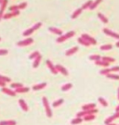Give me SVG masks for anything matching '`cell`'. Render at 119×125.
Listing matches in <instances>:
<instances>
[{"label":"cell","instance_id":"obj_1","mask_svg":"<svg viewBox=\"0 0 119 125\" xmlns=\"http://www.w3.org/2000/svg\"><path fill=\"white\" fill-rule=\"evenodd\" d=\"M41 26H42V22H41V21H40V22L35 23L34 26H32L31 28H29V29H26L25 31H23V32H22V35L23 36H30L34 31H36L37 29H39Z\"/></svg>","mask_w":119,"mask_h":125},{"label":"cell","instance_id":"obj_2","mask_svg":"<svg viewBox=\"0 0 119 125\" xmlns=\"http://www.w3.org/2000/svg\"><path fill=\"white\" fill-rule=\"evenodd\" d=\"M75 31H68V32H66L65 34H62V35L59 36L57 38V43H63V42H65L66 40H68V39H70V38H72L73 36L75 35Z\"/></svg>","mask_w":119,"mask_h":125},{"label":"cell","instance_id":"obj_3","mask_svg":"<svg viewBox=\"0 0 119 125\" xmlns=\"http://www.w3.org/2000/svg\"><path fill=\"white\" fill-rule=\"evenodd\" d=\"M42 102H43L44 107H45V109H46V114H47V116L49 117V118H51L53 114H52V110H51V108H50V106H49L48 98L44 96V97L42 98Z\"/></svg>","mask_w":119,"mask_h":125},{"label":"cell","instance_id":"obj_4","mask_svg":"<svg viewBox=\"0 0 119 125\" xmlns=\"http://www.w3.org/2000/svg\"><path fill=\"white\" fill-rule=\"evenodd\" d=\"M34 43V39L31 38V37H28L26 39L22 41H20L17 43V46H20V47H22V46H27V45H30L31 44Z\"/></svg>","mask_w":119,"mask_h":125},{"label":"cell","instance_id":"obj_5","mask_svg":"<svg viewBox=\"0 0 119 125\" xmlns=\"http://www.w3.org/2000/svg\"><path fill=\"white\" fill-rule=\"evenodd\" d=\"M103 32L105 33L106 35L111 36L113 38H115V39H118L119 40V33L115 32V31H113L112 30L108 29V28H103Z\"/></svg>","mask_w":119,"mask_h":125},{"label":"cell","instance_id":"obj_6","mask_svg":"<svg viewBox=\"0 0 119 125\" xmlns=\"http://www.w3.org/2000/svg\"><path fill=\"white\" fill-rule=\"evenodd\" d=\"M81 37H82L83 39H85L88 43H89L90 45H97V41H96V39H95V38H93L92 36L87 34V33H83V34L81 35Z\"/></svg>","mask_w":119,"mask_h":125},{"label":"cell","instance_id":"obj_7","mask_svg":"<svg viewBox=\"0 0 119 125\" xmlns=\"http://www.w3.org/2000/svg\"><path fill=\"white\" fill-rule=\"evenodd\" d=\"M20 15V10H16V11H9L8 13H5L3 15V19L4 20H9V19H11L13 17H16V16H19Z\"/></svg>","mask_w":119,"mask_h":125},{"label":"cell","instance_id":"obj_8","mask_svg":"<svg viewBox=\"0 0 119 125\" xmlns=\"http://www.w3.org/2000/svg\"><path fill=\"white\" fill-rule=\"evenodd\" d=\"M46 63H47V66H48V68L49 69V71L51 72V73H53V74H57V73H59L57 71V69H56V67H55V65L53 64L51 60L48 59V60L46 61Z\"/></svg>","mask_w":119,"mask_h":125},{"label":"cell","instance_id":"obj_9","mask_svg":"<svg viewBox=\"0 0 119 125\" xmlns=\"http://www.w3.org/2000/svg\"><path fill=\"white\" fill-rule=\"evenodd\" d=\"M55 67H56V69H57L58 72L62 73V75H64V76H68V71H67L63 66H62L61 64H57Z\"/></svg>","mask_w":119,"mask_h":125},{"label":"cell","instance_id":"obj_10","mask_svg":"<svg viewBox=\"0 0 119 125\" xmlns=\"http://www.w3.org/2000/svg\"><path fill=\"white\" fill-rule=\"evenodd\" d=\"M1 91H2L4 94H9V95H11V96H15V95H16L15 91L9 89V88H7V87H2V88H1Z\"/></svg>","mask_w":119,"mask_h":125},{"label":"cell","instance_id":"obj_11","mask_svg":"<svg viewBox=\"0 0 119 125\" xmlns=\"http://www.w3.org/2000/svg\"><path fill=\"white\" fill-rule=\"evenodd\" d=\"M19 105H20V107H22V109L23 111H28V110H29V107H28V105H27V103L25 102V100L20 99V100H19Z\"/></svg>","mask_w":119,"mask_h":125},{"label":"cell","instance_id":"obj_12","mask_svg":"<svg viewBox=\"0 0 119 125\" xmlns=\"http://www.w3.org/2000/svg\"><path fill=\"white\" fill-rule=\"evenodd\" d=\"M49 31L50 32H52V33L57 34V35H60V36L62 35V31L61 29H59V28H56V27H49Z\"/></svg>","mask_w":119,"mask_h":125},{"label":"cell","instance_id":"obj_13","mask_svg":"<svg viewBox=\"0 0 119 125\" xmlns=\"http://www.w3.org/2000/svg\"><path fill=\"white\" fill-rule=\"evenodd\" d=\"M46 86H47V83H38V84L33 85L32 89L34 90V91H38V90L44 89Z\"/></svg>","mask_w":119,"mask_h":125},{"label":"cell","instance_id":"obj_14","mask_svg":"<svg viewBox=\"0 0 119 125\" xmlns=\"http://www.w3.org/2000/svg\"><path fill=\"white\" fill-rule=\"evenodd\" d=\"M77 51H78V46H74V47H72V48L67 50L65 55H66L67 57H70V56H72V55H74V54L76 53Z\"/></svg>","mask_w":119,"mask_h":125},{"label":"cell","instance_id":"obj_15","mask_svg":"<svg viewBox=\"0 0 119 125\" xmlns=\"http://www.w3.org/2000/svg\"><path fill=\"white\" fill-rule=\"evenodd\" d=\"M29 90L30 88L29 87H24V86H22V87H20V88H17V89H15V93L17 94H23V93H27V92H29Z\"/></svg>","mask_w":119,"mask_h":125},{"label":"cell","instance_id":"obj_16","mask_svg":"<svg viewBox=\"0 0 119 125\" xmlns=\"http://www.w3.org/2000/svg\"><path fill=\"white\" fill-rule=\"evenodd\" d=\"M98 15V18L101 20V21H102L103 23H108L109 22V21H108V18L106 17L104 14H102V13H101V12H99V13L97 14Z\"/></svg>","mask_w":119,"mask_h":125},{"label":"cell","instance_id":"obj_17","mask_svg":"<svg viewBox=\"0 0 119 125\" xmlns=\"http://www.w3.org/2000/svg\"><path fill=\"white\" fill-rule=\"evenodd\" d=\"M41 59H42V56H41V55L38 56L36 58H35V59H34V62H33V68L36 69V68L38 67L40 62H41Z\"/></svg>","mask_w":119,"mask_h":125},{"label":"cell","instance_id":"obj_18","mask_svg":"<svg viewBox=\"0 0 119 125\" xmlns=\"http://www.w3.org/2000/svg\"><path fill=\"white\" fill-rule=\"evenodd\" d=\"M93 108H96V104H94V103L87 104V105H84V106L82 107V109H83V110H89V109H93Z\"/></svg>","mask_w":119,"mask_h":125},{"label":"cell","instance_id":"obj_19","mask_svg":"<svg viewBox=\"0 0 119 125\" xmlns=\"http://www.w3.org/2000/svg\"><path fill=\"white\" fill-rule=\"evenodd\" d=\"M82 10H83V9H81V8H78V9H76L75 11L73 12L72 16H71V18H72V19H76L77 17H78V16H79L80 14L82 13Z\"/></svg>","mask_w":119,"mask_h":125},{"label":"cell","instance_id":"obj_20","mask_svg":"<svg viewBox=\"0 0 119 125\" xmlns=\"http://www.w3.org/2000/svg\"><path fill=\"white\" fill-rule=\"evenodd\" d=\"M102 0H94V1L92 2V4L90 5V7H89V9H90V10L95 9L98 6H99V5L102 3Z\"/></svg>","mask_w":119,"mask_h":125},{"label":"cell","instance_id":"obj_21","mask_svg":"<svg viewBox=\"0 0 119 125\" xmlns=\"http://www.w3.org/2000/svg\"><path fill=\"white\" fill-rule=\"evenodd\" d=\"M82 119H83V121H90L95 120L96 117H95L94 114H88V115H86V116L83 117Z\"/></svg>","mask_w":119,"mask_h":125},{"label":"cell","instance_id":"obj_22","mask_svg":"<svg viewBox=\"0 0 119 125\" xmlns=\"http://www.w3.org/2000/svg\"><path fill=\"white\" fill-rule=\"evenodd\" d=\"M95 64L97 65V66H102V67H105V68H108L109 66V63L106 62V61H103V60H98V61H95Z\"/></svg>","mask_w":119,"mask_h":125},{"label":"cell","instance_id":"obj_23","mask_svg":"<svg viewBox=\"0 0 119 125\" xmlns=\"http://www.w3.org/2000/svg\"><path fill=\"white\" fill-rule=\"evenodd\" d=\"M93 0H88V1H86L84 4L82 5V7H81V9H89V7H90V5L92 4Z\"/></svg>","mask_w":119,"mask_h":125},{"label":"cell","instance_id":"obj_24","mask_svg":"<svg viewBox=\"0 0 119 125\" xmlns=\"http://www.w3.org/2000/svg\"><path fill=\"white\" fill-rule=\"evenodd\" d=\"M106 77L108 79H111V80H119V75L116 73H109L106 75Z\"/></svg>","mask_w":119,"mask_h":125},{"label":"cell","instance_id":"obj_25","mask_svg":"<svg viewBox=\"0 0 119 125\" xmlns=\"http://www.w3.org/2000/svg\"><path fill=\"white\" fill-rule=\"evenodd\" d=\"M77 42H78V44L84 45V46H89V45H90V44H89V43H88V42L85 40V39H83L82 37H79V38L77 39Z\"/></svg>","mask_w":119,"mask_h":125},{"label":"cell","instance_id":"obj_26","mask_svg":"<svg viewBox=\"0 0 119 125\" xmlns=\"http://www.w3.org/2000/svg\"><path fill=\"white\" fill-rule=\"evenodd\" d=\"M113 48V45L111 44H107V45H103L100 47V49L102 50V51H108V50H111Z\"/></svg>","mask_w":119,"mask_h":125},{"label":"cell","instance_id":"obj_27","mask_svg":"<svg viewBox=\"0 0 119 125\" xmlns=\"http://www.w3.org/2000/svg\"><path fill=\"white\" fill-rule=\"evenodd\" d=\"M64 102V100L63 99H58V100H56V101H54L52 104V106L54 107H60L61 105H62V103Z\"/></svg>","mask_w":119,"mask_h":125},{"label":"cell","instance_id":"obj_28","mask_svg":"<svg viewBox=\"0 0 119 125\" xmlns=\"http://www.w3.org/2000/svg\"><path fill=\"white\" fill-rule=\"evenodd\" d=\"M0 125H16L15 121H0Z\"/></svg>","mask_w":119,"mask_h":125},{"label":"cell","instance_id":"obj_29","mask_svg":"<svg viewBox=\"0 0 119 125\" xmlns=\"http://www.w3.org/2000/svg\"><path fill=\"white\" fill-rule=\"evenodd\" d=\"M72 87H73V84H72V83H66V84H63L62 86V92H66V91H68V90H70Z\"/></svg>","mask_w":119,"mask_h":125},{"label":"cell","instance_id":"obj_30","mask_svg":"<svg viewBox=\"0 0 119 125\" xmlns=\"http://www.w3.org/2000/svg\"><path fill=\"white\" fill-rule=\"evenodd\" d=\"M102 60H103V61H106V62H108L109 64H110V63H112V62H115V58H111V57H102Z\"/></svg>","mask_w":119,"mask_h":125},{"label":"cell","instance_id":"obj_31","mask_svg":"<svg viewBox=\"0 0 119 125\" xmlns=\"http://www.w3.org/2000/svg\"><path fill=\"white\" fill-rule=\"evenodd\" d=\"M82 121H83V119H82V118H75L73 121H71V123L73 125H77V124H80Z\"/></svg>","mask_w":119,"mask_h":125},{"label":"cell","instance_id":"obj_32","mask_svg":"<svg viewBox=\"0 0 119 125\" xmlns=\"http://www.w3.org/2000/svg\"><path fill=\"white\" fill-rule=\"evenodd\" d=\"M89 59L93 60V61H98V60L102 59V57L100 55H91V56H89Z\"/></svg>","mask_w":119,"mask_h":125},{"label":"cell","instance_id":"obj_33","mask_svg":"<svg viewBox=\"0 0 119 125\" xmlns=\"http://www.w3.org/2000/svg\"><path fill=\"white\" fill-rule=\"evenodd\" d=\"M98 100H99V102H100V104L102 105V107H108V102L103 97H99Z\"/></svg>","mask_w":119,"mask_h":125},{"label":"cell","instance_id":"obj_34","mask_svg":"<svg viewBox=\"0 0 119 125\" xmlns=\"http://www.w3.org/2000/svg\"><path fill=\"white\" fill-rule=\"evenodd\" d=\"M38 56H40L39 52H38V51H34L33 53H31L29 55V58H30V59H35V58H36Z\"/></svg>","mask_w":119,"mask_h":125},{"label":"cell","instance_id":"obj_35","mask_svg":"<svg viewBox=\"0 0 119 125\" xmlns=\"http://www.w3.org/2000/svg\"><path fill=\"white\" fill-rule=\"evenodd\" d=\"M100 73L102 74V75H107V74H109V73H112L111 72V69L110 68H105V69H103V70H102L101 72H100Z\"/></svg>","mask_w":119,"mask_h":125},{"label":"cell","instance_id":"obj_36","mask_svg":"<svg viewBox=\"0 0 119 125\" xmlns=\"http://www.w3.org/2000/svg\"><path fill=\"white\" fill-rule=\"evenodd\" d=\"M115 117L114 116H111V117H108L107 119H106L105 121H104V123H105L106 125L107 124H110V123H113V121H115Z\"/></svg>","mask_w":119,"mask_h":125},{"label":"cell","instance_id":"obj_37","mask_svg":"<svg viewBox=\"0 0 119 125\" xmlns=\"http://www.w3.org/2000/svg\"><path fill=\"white\" fill-rule=\"evenodd\" d=\"M17 6H18V9L19 10H22V9H25L27 6H28V4H27V2H22L21 4L17 5Z\"/></svg>","mask_w":119,"mask_h":125},{"label":"cell","instance_id":"obj_38","mask_svg":"<svg viewBox=\"0 0 119 125\" xmlns=\"http://www.w3.org/2000/svg\"><path fill=\"white\" fill-rule=\"evenodd\" d=\"M0 81H3V82H5V83H9L10 82V78H9V77H7V76H3L0 74Z\"/></svg>","mask_w":119,"mask_h":125},{"label":"cell","instance_id":"obj_39","mask_svg":"<svg viewBox=\"0 0 119 125\" xmlns=\"http://www.w3.org/2000/svg\"><path fill=\"white\" fill-rule=\"evenodd\" d=\"M23 85L22 83H11V88H15V89H17V88H20V87H22Z\"/></svg>","mask_w":119,"mask_h":125},{"label":"cell","instance_id":"obj_40","mask_svg":"<svg viewBox=\"0 0 119 125\" xmlns=\"http://www.w3.org/2000/svg\"><path fill=\"white\" fill-rule=\"evenodd\" d=\"M111 72H119V66H114V67L110 68Z\"/></svg>","mask_w":119,"mask_h":125},{"label":"cell","instance_id":"obj_41","mask_svg":"<svg viewBox=\"0 0 119 125\" xmlns=\"http://www.w3.org/2000/svg\"><path fill=\"white\" fill-rule=\"evenodd\" d=\"M16 10H19L17 5H13V6L9 7V11H16Z\"/></svg>","mask_w":119,"mask_h":125},{"label":"cell","instance_id":"obj_42","mask_svg":"<svg viewBox=\"0 0 119 125\" xmlns=\"http://www.w3.org/2000/svg\"><path fill=\"white\" fill-rule=\"evenodd\" d=\"M9 53V51L7 49H0V56H5Z\"/></svg>","mask_w":119,"mask_h":125},{"label":"cell","instance_id":"obj_43","mask_svg":"<svg viewBox=\"0 0 119 125\" xmlns=\"http://www.w3.org/2000/svg\"><path fill=\"white\" fill-rule=\"evenodd\" d=\"M6 84H7V83H5L3 81H0V87H6Z\"/></svg>","mask_w":119,"mask_h":125},{"label":"cell","instance_id":"obj_44","mask_svg":"<svg viewBox=\"0 0 119 125\" xmlns=\"http://www.w3.org/2000/svg\"><path fill=\"white\" fill-rule=\"evenodd\" d=\"M113 116L115 117V119H119V111L118 112H115V115H113Z\"/></svg>","mask_w":119,"mask_h":125},{"label":"cell","instance_id":"obj_45","mask_svg":"<svg viewBox=\"0 0 119 125\" xmlns=\"http://www.w3.org/2000/svg\"><path fill=\"white\" fill-rule=\"evenodd\" d=\"M118 111H119V105L115 107V112H118Z\"/></svg>","mask_w":119,"mask_h":125},{"label":"cell","instance_id":"obj_46","mask_svg":"<svg viewBox=\"0 0 119 125\" xmlns=\"http://www.w3.org/2000/svg\"><path fill=\"white\" fill-rule=\"evenodd\" d=\"M115 45H116L117 47H119V40L117 41V42H116V44H115Z\"/></svg>","mask_w":119,"mask_h":125},{"label":"cell","instance_id":"obj_47","mask_svg":"<svg viewBox=\"0 0 119 125\" xmlns=\"http://www.w3.org/2000/svg\"><path fill=\"white\" fill-rule=\"evenodd\" d=\"M117 98L119 100V87H118V90H117Z\"/></svg>","mask_w":119,"mask_h":125},{"label":"cell","instance_id":"obj_48","mask_svg":"<svg viewBox=\"0 0 119 125\" xmlns=\"http://www.w3.org/2000/svg\"><path fill=\"white\" fill-rule=\"evenodd\" d=\"M107 125H116V124H115V123H110V124H107Z\"/></svg>","mask_w":119,"mask_h":125},{"label":"cell","instance_id":"obj_49","mask_svg":"<svg viewBox=\"0 0 119 125\" xmlns=\"http://www.w3.org/2000/svg\"><path fill=\"white\" fill-rule=\"evenodd\" d=\"M2 2H3V0H0V4H1V3H2Z\"/></svg>","mask_w":119,"mask_h":125},{"label":"cell","instance_id":"obj_50","mask_svg":"<svg viewBox=\"0 0 119 125\" xmlns=\"http://www.w3.org/2000/svg\"><path fill=\"white\" fill-rule=\"evenodd\" d=\"M0 41H1V37H0Z\"/></svg>","mask_w":119,"mask_h":125}]
</instances>
